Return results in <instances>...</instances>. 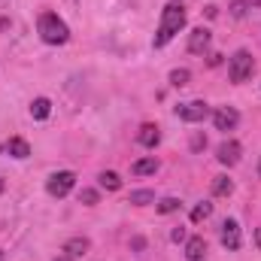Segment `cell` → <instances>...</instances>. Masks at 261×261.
Segmentation results:
<instances>
[{
	"instance_id": "obj_1",
	"label": "cell",
	"mask_w": 261,
	"mask_h": 261,
	"mask_svg": "<svg viewBox=\"0 0 261 261\" xmlns=\"http://www.w3.org/2000/svg\"><path fill=\"white\" fill-rule=\"evenodd\" d=\"M182 28H186V6H182V0H170V3L164 6V12H161V21H158L155 37H152V46H155V49L167 46Z\"/></svg>"
},
{
	"instance_id": "obj_2",
	"label": "cell",
	"mask_w": 261,
	"mask_h": 261,
	"mask_svg": "<svg viewBox=\"0 0 261 261\" xmlns=\"http://www.w3.org/2000/svg\"><path fill=\"white\" fill-rule=\"evenodd\" d=\"M37 31H40V37H43V43H49V46H61V43L70 40L67 24L55 15V12H43L40 21H37Z\"/></svg>"
},
{
	"instance_id": "obj_3",
	"label": "cell",
	"mask_w": 261,
	"mask_h": 261,
	"mask_svg": "<svg viewBox=\"0 0 261 261\" xmlns=\"http://www.w3.org/2000/svg\"><path fill=\"white\" fill-rule=\"evenodd\" d=\"M252 70H255V61H252V55H249L246 49H237V52L231 55V61H228V76H231V82H246V79L252 76Z\"/></svg>"
},
{
	"instance_id": "obj_4",
	"label": "cell",
	"mask_w": 261,
	"mask_h": 261,
	"mask_svg": "<svg viewBox=\"0 0 261 261\" xmlns=\"http://www.w3.org/2000/svg\"><path fill=\"white\" fill-rule=\"evenodd\" d=\"M73 186H76V173H73V170H58V173L49 176L46 192H49L52 197H67L70 192H73Z\"/></svg>"
},
{
	"instance_id": "obj_5",
	"label": "cell",
	"mask_w": 261,
	"mask_h": 261,
	"mask_svg": "<svg viewBox=\"0 0 261 261\" xmlns=\"http://www.w3.org/2000/svg\"><path fill=\"white\" fill-rule=\"evenodd\" d=\"M176 116L182 119V122H203L206 116H210V107L203 103V100H189V103H179L176 107Z\"/></svg>"
},
{
	"instance_id": "obj_6",
	"label": "cell",
	"mask_w": 261,
	"mask_h": 261,
	"mask_svg": "<svg viewBox=\"0 0 261 261\" xmlns=\"http://www.w3.org/2000/svg\"><path fill=\"white\" fill-rule=\"evenodd\" d=\"M219 237H222V246L225 249H231V252H237L240 249V225L234 222V219H225L222 222V231H219Z\"/></svg>"
},
{
	"instance_id": "obj_7",
	"label": "cell",
	"mask_w": 261,
	"mask_h": 261,
	"mask_svg": "<svg viewBox=\"0 0 261 261\" xmlns=\"http://www.w3.org/2000/svg\"><path fill=\"white\" fill-rule=\"evenodd\" d=\"M237 122H240V113H237L234 107H219V110L213 113L216 130H231V128H237Z\"/></svg>"
},
{
	"instance_id": "obj_8",
	"label": "cell",
	"mask_w": 261,
	"mask_h": 261,
	"mask_svg": "<svg viewBox=\"0 0 261 261\" xmlns=\"http://www.w3.org/2000/svg\"><path fill=\"white\" fill-rule=\"evenodd\" d=\"M240 152H243V149H240V143H237V140H225V143L216 149V158H219L222 164L234 167V164L240 161Z\"/></svg>"
},
{
	"instance_id": "obj_9",
	"label": "cell",
	"mask_w": 261,
	"mask_h": 261,
	"mask_svg": "<svg viewBox=\"0 0 261 261\" xmlns=\"http://www.w3.org/2000/svg\"><path fill=\"white\" fill-rule=\"evenodd\" d=\"M210 40H213V34H210L206 28H195V31L189 34V52H192V55H203V52L210 49Z\"/></svg>"
},
{
	"instance_id": "obj_10",
	"label": "cell",
	"mask_w": 261,
	"mask_h": 261,
	"mask_svg": "<svg viewBox=\"0 0 261 261\" xmlns=\"http://www.w3.org/2000/svg\"><path fill=\"white\" fill-rule=\"evenodd\" d=\"M3 155H9V158H28L31 155V146H28V140H21V137H12V140H6L3 143Z\"/></svg>"
},
{
	"instance_id": "obj_11",
	"label": "cell",
	"mask_w": 261,
	"mask_h": 261,
	"mask_svg": "<svg viewBox=\"0 0 261 261\" xmlns=\"http://www.w3.org/2000/svg\"><path fill=\"white\" fill-rule=\"evenodd\" d=\"M203 255H206V240H203V237H189V240H186V258L203 261Z\"/></svg>"
},
{
	"instance_id": "obj_12",
	"label": "cell",
	"mask_w": 261,
	"mask_h": 261,
	"mask_svg": "<svg viewBox=\"0 0 261 261\" xmlns=\"http://www.w3.org/2000/svg\"><path fill=\"white\" fill-rule=\"evenodd\" d=\"M158 140H161V130L155 128V125H143L140 134H137V143H140V146H146V149H155V146H158Z\"/></svg>"
},
{
	"instance_id": "obj_13",
	"label": "cell",
	"mask_w": 261,
	"mask_h": 261,
	"mask_svg": "<svg viewBox=\"0 0 261 261\" xmlns=\"http://www.w3.org/2000/svg\"><path fill=\"white\" fill-rule=\"evenodd\" d=\"M88 246H91V243H88V237H70V240H67V246H64V252L70 255V258H82V255L88 252Z\"/></svg>"
},
{
	"instance_id": "obj_14",
	"label": "cell",
	"mask_w": 261,
	"mask_h": 261,
	"mask_svg": "<svg viewBox=\"0 0 261 261\" xmlns=\"http://www.w3.org/2000/svg\"><path fill=\"white\" fill-rule=\"evenodd\" d=\"M155 170H158V161H155V158H140V161L130 164V173H134V176H149V173H155Z\"/></svg>"
},
{
	"instance_id": "obj_15",
	"label": "cell",
	"mask_w": 261,
	"mask_h": 261,
	"mask_svg": "<svg viewBox=\"0 0 261 261\" xmlns=\"http://www.w3.org/2000/svg\"><path fill=\"white\" fill-rule=\"evenodd\" d=\"M49 113H52V103H49L46 97H37V100L31 103V116H34V119L43 122V119H49Z\"/></svg>"
},
{
	"instance_id": "obj_16",
	"label": "cell",
	"mask_w": 261,
	"mask_h": 261,
	"mask_svg": "<svg viewBox=\"0 0 261 261\" xmlns=\"http://www.w3.org/2000/svg\"><path fill=\"white\" fill-rule=\"evenodd\" d=\"M231 192H234V182L228 176H216L213 179V195L216 197H225V195H231Z\"/></svg>"
},
{
	"instance_id": "obj_17",
	"label": "cell",
	"mask_w": 261,
	"mask_h": 261,
	"mask_svg": "<svg viewBox=\"0 0 261 261\" xmlns=\"http://www.w3.org/2000/svg\"><path fill=\"white\" fill-rule=\"evenodd\" d=\"M100 186H103L107 192H119V189H122V179H119V173L103 170V173H100Z\"/></svg>"
},
{
	"instance_id": "obj_18",
	"label": "cell",
	"mask_w": 261,
	"mask_h": 261,
	"mask_svg": "<svg viewBox=\"0 0 261 261\" xmlns=\"http://www.w3.org/2000/svg\"><path fill=\"white\" fill-rule=\"evenodd\" d=\"M155 200V192H149V189H140V192H130L128 203H134V206H146V203H152Z\"/></svg>"
},
{
	"instance_id": "obj_19",
	"label": "cell",
	"mask_w": 261,
	"mask_h": 261,
	"mask_svg": "<svg viewBox=\"0 0 261 261\" xmlns=\"http://www.w3.org/2000/svg\"><path fill=\"white\" fill-rule=\"evenodd\" d=\"M210 213H213V203H210V200L197 203L195 210H192V222H203V219H210Z\"/></svg>"
},
{
	"instance_id": "obj_20",
	"label": "cell",
	"mask_w": 261,
	"mask_h": 261,
	"mask_svg": "<svg viewBox=\"0 0 261 261\" xmlns=\"http://www.w3.org/2000/svg\"><path fill=\"white\" fill-rule=\"evenodd\" d=\"M179 206H182V203H179L176 197H164V200H158V213H161V216H170V213H176Z\"/></svg>"
},
{
	"instance_id": "obj_21",
	"label": "cell",
	"mask_w": 261,
	"mask_h": 261,
	"mask_svg": "<svg viewBox=\"0 0 261 261\" xmlns=\"http://www.w3.org/2000/svg\"><path fill=\"white\" fill-rule=\"evenodd\" d=\"M189 79H192V73H189V70H173V73H170V85H173V88L189 85Z\"/></svg>"
},
{
	"instance_id": "obj_22",
	"label": "cell",
	"mask_w": 261,
	"mask_h": 261,
	"mask_svg": "<svg viewBox=\"0 0 261 261\" xmlns=\"http://www.w3.org/2000/svg\"><path fill=\"white\" fill-rule=\"evenodd\" d=\"M97 200H100V195H97L94 189H82V192H79V203H85V206H94Z\"/></svg>"
},
{
	"instance_id": "obj_23",
	"label": "cell",
	"mask_w": 261,
	"mask_h": 261,
	"mask_svg": "<svg viewBox=\"0 0 261 261\" xmlns=\"http://www.w3.org/2000/svg\"><path fill=\"white\" fill-rule=\"evenodd\" d=\"M246 6H249V3H243V0H240V3H234V6H231V12H234V15L240 18V15L246 12Z\"/></svg>"
},
{
	"instance_id": "obj_24",
	"label": "cell",
	"mask_w": 261,
	"mask_h": 261,
	"mask_svg": "<svg viewBox=\"0 0 261 261\" xmlns=\"http://www.w3.org/2000/svg\"><path fill=\"white\" fill-rule=\"evenodd\" d=\"M170 240H173V243H182V240H186V231H182V228H173Z\"/></svg>"
},
{
	"instance_id": "obj_25",
	"label": "cell",
	"mask_w": 261,
	"mask_h": 261,
	"mask_svg": "<svg viewBox=\"0 0 261 261\" xmlns=\"http://www.w3.org/2000/svg\"><path fill=\"white\" fill-rule=\"evenodd\" d=\"M203 146H206V137H200V134H197L195 140H192V149L197 152V149H203Z\"/></svg>"
},
{
	"instance_id": "obj_26",
	"label": "cell",
	"mask_w": 261,
	"mask_h": 261,
	"mask_svg": "<svg viewBox=\"0 0 261 261\" xmlns=\"http://www.w3.org/2000/svg\"><path fill=\"white\" fill-rule=\"evenodd\" d=\"M55 261H70V255H58V258H55Z\"/></svg>"
},
{
	"instance_id": "obj_27",
	"label": "cell",
	"mask_w": 261,
	"mask_h": 261,
	"mask_svg": "<svg viewBox=\"0 0 261 261\" xmlns=\"http://www.w3.org/2000/svg\"><path fill=\"white\" fill-rule=\"evenodd\" d=\"M249 6H261V0H249Z\"/></svg>"
},
{
	"instance_id": "obj_28",
	"label": "cell",
	"mask_w": 261,
	"mask_h": 261,
	"mask_svg": "<svg viewBox=\"0 0 261 261\" xmlns=\"http://www.w3.org/2000/svg\"><path fill=\"white\" fill-rule=\"evenodd\" d=\"M258 176H261V161H258Z\"/></svg>"
},
{
	"instance_id": "obj_29",
	"label": "cell",
	"mask_w": 261,
	"mask_h": 261,
	"mask_svg": "<svg viewBox=\"0 0 261 261\" xmlns=\"http://www.w3.org/2000/svg\"><path fill=\"white\" fill-rule=\"evenodd\" d=\"M0 192H3V179H0Z\"/></svg>"
},
{
	"instance_id": "obj_30",
	"label": "cell",
	"mask_w": 261,
	"mask_h": 261,
	"mask_svg": "<svg viewBox=\"0 0 261 261\" xmlns=\"http://www.w3.org/2000/svg\"><path fill=\"white\" fill-rule=\"evenodd\" d=\"M0 261H3V252H0Z\"/></svg>"
}]
</instances>
